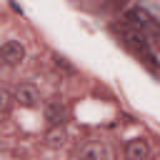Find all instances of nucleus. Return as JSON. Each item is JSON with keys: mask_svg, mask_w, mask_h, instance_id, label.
Instances as JSON below:
<instances>
[{"mask_svg": "<svg viewBox=\"0 0 160 160\" xmlns=\"http://www.w3.org/2000/svg\"><path fill=\"white\" fill-rule=\"evenodd\" d=\"M15 102L22 105V108H38V102H40V92L35 90V85L22 82V85H18V90H15Z\"/></svg>", "mask_w": 160, "mask_h": 160, "instance_id": "obj_3", "label": "nucleus"}, {"mask_svg": "<svg viewBox=\"0 0 160 160\" xmlns=\"http://www.w3.org/2000/svg\"><path fill=\"white\" fill-rule=\"evenodd\" d=\"M45 118H48V122H50L52 128L62 125V120H65V105H62L60 100H50V102L45 105Z\"/></svg>", "mask_w": 160, "mask_h": 160, "instance_id": "obj_5", "label": "nucleus"}, {"mask_svg": "<svg viewBox=\"0 0 160 160\" xmlns=\"http://www.w3.org/2000/svg\"><path fill=\"white\" fill-rule=\"evenodd\" d=\"M122 38H125V42H128V48L130 50H135L138 55H142L150 65H155V55H152V50H150V42H148V35L140 30V28H132V25H125L122 30Z\"/></svg>", "mask_w": 160, "mask_h": 160, "instance_id": "obj_1", "label": "nucleus"}, {"mask_svg": "<svg viewBox=\"0 0 160 160\" xmlns=\"http://www.w3.org/2000/svg\"><path fill=\"white\" fill-rule=\"evenodd\" d=\"M148 155H150V148L142 138L128 140V145H125V158L128 160H148Z\"/></svg>", "mask_w": 160, "mask_h": 160, "instance_id": "obj_4", "label": "nucleus"}, {"mask_svg": "<svg viewBox=\"0 0 160 160\" xmlns=\"http://www.w3.org/2000/svg\"><path fill=\"white\" fill-rule=\"evenodd\" d=\"M108 150L102 142H85L80 148V160H105Z\"/></svg>", "mask_w": 160, "mask_h": 160, "instance_id": "obj_6", "label": "nucleus"}, {"mask_svg": "<svg viewBox=\"0 0 160 160\" xmlns=\"http://www.w3.org/2000/svg\"><path fill=\"white\" fill-rule=\"evenodd\" d=\"M25 60V45L20 40H5L0 45V62L8 68H15Z\"/></svg>", "mask_w": 160, "mask_h": 160, "instance_id": "obj_2", "label": "nucleus"}, {"mask_svg": "<svg viewBox=\"0 0 160 160\" xmlns=\"http://www.w3.org/2000/svg\"><path fill=\"white\" fill-rule=\"evenodd\" d=\"M65 130H62V125H58V128H50L48 130V135H45V140H48V145L50 148H60L62 142H65Z\"/></svg>", "mask_w": 160, "mask_h": 160, "instance_id": "obj_7", "label": "nucleus"}, {"mask_svg": "<svg viewBox=\"0 0 160 160\" xmlns=\"http://www.w3.org/2000/svg\"><path fill=\"white\" fill-rule=\"evenodd\" d=\"M10 105H12L10 92H8L5 88H0V112H8V110H10Z\"/></svg>", "mask_w": 160, "mask_h": 160, "instance_id": "obj_8", "label": "nucleus"}]
</instances>
